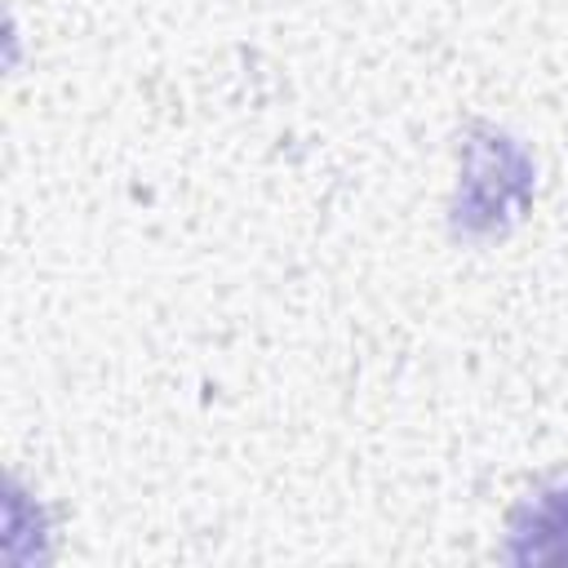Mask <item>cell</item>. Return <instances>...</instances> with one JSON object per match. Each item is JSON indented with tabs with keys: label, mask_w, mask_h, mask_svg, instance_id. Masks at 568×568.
I'll use <instances>...</instances> for the list:
<instances>
[{
	"label": "cell",
	"mask_w": 568,
	"mask_h": 568,
	"mask_svg": "<svg viewBox=\"0 0 568 568\" xmlns=\"http://www.w3.org/2000/svg\"><path fill=\"white\" fill-rule=\"evenodd\" d=\"M510 564H568V475L528 493L506 519Z\"/></svg>",
	"instance_id": "cell-1"
}]
</instances>
